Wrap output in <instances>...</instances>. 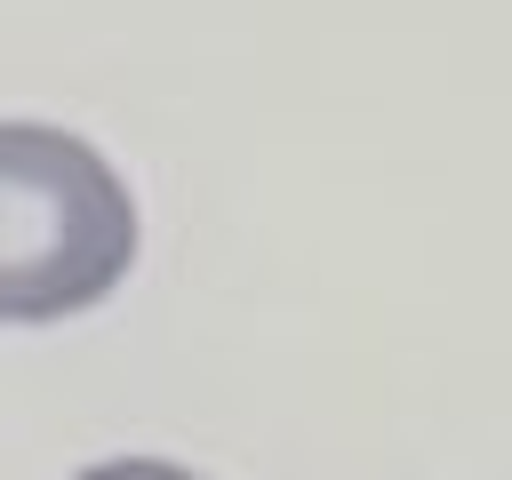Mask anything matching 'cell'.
Returning <instances> with one entry per match:
<instances>
[{
	"mask_svg": "<svg viewBox=\"0 0 512 480\" xmlns=\"http://www.w3.org/2000/svg\"><path fill=\"white\" fill-rule=\"evenodd\" d=\"M136 264L120 168L48 120H0V320L40 328L104 304Z\"/></svg>",
	"mask_w": 512,
	"mask_h": 480,
	"instance_id": "6da1fadb",
	"label": "cell"
},
{
	"mask_svg": "<svg viewBox=\"0 0 512 480\" xmlns=\"http://www.w3.org/2000/svg\"><path fill=\"white\" fill-rule=\"evenodd\" d=\"M72 480H200V472H184V464H168V456H112V464H88V472H72Z\"/></svg>",
	"mask_w": 512,
	"mask_h": 480,
	"instance_id": "7a4b0ae2",
	"label": "cell"
}]
</instances>
